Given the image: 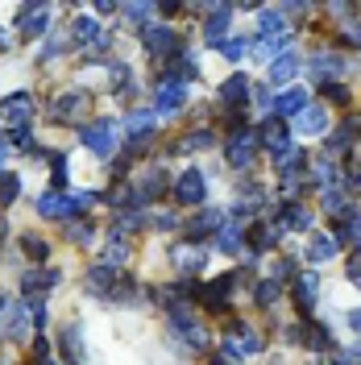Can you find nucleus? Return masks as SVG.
I'll use <instances>...</instances> for the list:
<instances>
[{"mask_svg": "<svg viewBox=\"0 0 361 365\" xmlns=\"http://www.w3.org/2000/svg\"><path fill=\"white\" fill-rule=\"evenodd\" d=\"M91 191H46V195H38V216L42 220H63V225H71V220H83V212L91 207Z\"/></svg>", "mask_w": 361, "mask_h": 365, "instance_id": "1", "label": "nucleus"}, {"mask_svg": "<svg viewBox=\"0 0 361 365\" xmlns=\"http://www.w3.org/2000/svg\"><path fill=\"white\" fill-rule=\"evenodd\" d=\"M166 328H171L187 349H203V344H208V332L200 328V319H195V312H191V303H187V307H171V312H166Z\"/></svg>", "mask_w": 361, "mask_h": 365, "instance_id": "2", "label": "nucleus"}, {"mask_svg": "<svg viewBox=\"0 0 361 365\" xmlns=\"http://www.w3.org/2000/svg\"><path fill=\"white\" fill-rule=\"evenodd\" d=\"M29 120H34V96H29V91H13V96L0 100V125H4L9 133L29 129Z\"/></svg>", "mask_w": 361, "mask_h": 365, "instance_id": "3", "label": "nucleus"}, {"mask_svg": "<svg viewBox=\"0 0 361 365\" xmlns=\"http://www.w3.org/2000/svg\"><path fill=\"white\" fill-rule=\"evenodd\" d=\"M79 137H83V145H88L96 158H113V145H116V125L108 120V116H100V120H88L83 129H79Z\"/></svg>", "mask_w": 361, "mask_h": 365, "instance_id": "4", "label": "nucleus"}, {"mask_svg": "<svg viewBox=\"0 0 361 365\" xmlns=\"http://www.w3.org/2000/svg\"><path fill=\"white\" fill-rule=\"evenodd\" d=\"M258 349H262V336L249 328L245 319H233L225 328V357L233 353V361H237V357H253Z\"/></svg>", "mask_w": 361, "mask_h": 365, "instance_id": "5", "label": "nucleus"}, {"mask_svg": "<svg viewBox=\"0 0 361 365\" xmlns=\"http://www.w3.org/2000/svg\"><path fill=\"white\" fill-rule=\"evenodd\" d=\"M258 145H266V154L283 162L291 154V129H287L278 116H270V120H262V129H258ZM278 162H274V166H278Z\"/></svg>", "mask_w": 361, "mask_h": 365, "instance_id": "6", "label": "nucleus"}, {"mask_svg": "<svg viewBox=\"0 0 361 365\" xmlns=\"http://www.w3.org/2000/svg\"><path fill=\"white\" fill-rule=\"evenodd\" d=\"M137 34H141V46L150 50V58H171L175 54V29L171 25L146 21V25H137Z\"/></svg>", "mask_w": 361, "mask_h": 365, "instance_id": "7", "label": "nucleus"}, {"mask_svg": "<svg viewBox=\"0 0 361 365\" xmlns=\"http://www.w3.org/2000/svg\"><path fill=\"white\" fill-rule=\"evenodd\" d=\"M253 158H258V133L253 129H233V137H228V162L237 170H245V166H253Z\"/></svg>", "mask_w": 361, "mask_h": 365, "instance_id": "8", "label": "nucleus"}, {"mask_svg": "<svg viewBox=\"0 0 361 365\" xmlns=\"http://www.w3.org/2000/svg\"><path fill=\"white\" fill-rule=\"evenodd\" d=\"M171 262H175V270L179 274H200L203 262H208V250H203L200 241H179V245H171Z\"/></svg>", "mask_w": 361, "mask_h": 365, "instance_id": "9", "label": "nucleus"}, {"mask_svg": "<svg viewBox=\"0 0 361 365\" xmlns=\"http://www.w3.org/2000/svg\"><path fill=\"white\" fill-rule=\"evenodd\" d=\"M183 104H187V83L162 75L158 88H154V113H179Z\"/></svg>", "mask_w": 361, "mask_h": 365, "instance_id": "10", "label": "nucleus"}, {"mask_svg": "<svg viewBox=\"0 0 361 365\" xmlns=\"http://www.w3.org/2000/svg\"><path fill=\"white\" fill-rule=\"evenodd\" d=\"M203 195H208V179L200 175V166H191V170H183L179 179H175V200L187 207L203 204Z\"/></svg>", "mask_w": 361, "mask_h": 365, "instance_id": "11", "label": "nucleus"}, {"mask_svg": "<svg viewBox=\"0 0 361 365\" xmlns=\"http://www.w3.org/2000/svg\"><path fill=\"white\" fill-rule=\"evenodd\" d=\"M88 108H91L88 91H59L54 104H50V116H54V120H79Z\"/></svg>", "mask_w": 361, "mask_h": 365, "instance_id": "12", "label": "nucleus"}, {"mask_svg": "<svg viewBox=\"0 0 361 365\" xmlns=\"http://www.w3.org/2000/svg\"><path fill=\"white\" fill-rule=\"evenodd\" d=\"M316 291H320L316 270L295 274V282H291V299H295V307H299L303 316H312V312H316Z\"/></svg>", "mask_w": 361, "mask_h": 365, "instance_id": "13", "label": "nucleus"}, {"mask_svg": "<svg viewBox=\"0 0 361 365\" xmlns=\"http://www.w3.org/2000/svg\"><path fill=\"white\" fill-rule=\"evenodd\" d=\"M116 278H121V270H108V266H100V262H96V266L83 274V291H88L91 299H113Z\"/></svg>", "mask_w": 361, "mask_h": 365, "instance_id": "14", "label": "nucleus"}, {"mask_svg": "<svg viewBox=\"0 0 361 365\" xmlns=\"http://www.w3.org/2000/svg\"><path fill=\"white\" fill-rule=\"evenodd\" d=\"M233 282H237L233 274L212 278L208 287H200V303L208 307V312H216V316H220V312H228V291H233Z\"/></svg>", "mask_w": 361, "mask_h": 365, "instance_id": "15", "label": "nucleus"}, {"mask_svg": "<svg viewBox=\"0 0 361 365\" xmlns=\"http://www.w3.org/2000/svg\"><path fill=\"white\" fill-rule=\"evenodd\" d=\"M46 21H50V4H21V13H17V29L29 42L46 34Z\"/></svg>", "mask_w": 361, "mask_h": 365, "instance_id": "16", "label": "nucleus"}, {"mask_svg": "<svg viewBox=\"0 0 361 365\" xmlns=\"http://www.w3.org/2000/svg\"><path fill=\"white\" fill-rule=\"evenodd\" d=\"M332 237H337V245H361V207H345L337 216V225L328 228Z\"/></svg>", "mask_w": 361, "mask_h": 365, "instance_id": "17", "label": "nucleus"}, {"mask_svg": "<svg viewBox=\"0 0 361 365\" xmlns=\"http://www.w3.org/2000/svg\"><path fill=\"white\" fill-rule=\"evenodd\" d=\"M287 38H291L287 17L278 9H262V17H258V42H287Z\"/></svg>", "mask_w": 361, "mask_h": 365, "instance_id": "18", "label": "nucleus"}, {"mask_svg": "<svg viewBox=\"0 0 361 365\" xmlns=\"http://www.w3.org/2000/svg\"><path fill=\"white\" fill-rule=\"evenodd\" d=\"M220 228H225V212L203 207V212H195V216L187 220V241H200V237H208V232H220Z\"/></svg>", "mask_w": 361, "mask_h": 365, "instance_id": "19", "label": "nucleus"}, {"mask_svg": "<svg viewBox=\"0 0 361 365\" xmlns=\"http://www.w3.org/2000/svg\"><path fill=\"white\" fill-rule=\"evenodd\" d=\"M71 42L75 46H91V50H104V46H108V34L91 21V17H79V21L71 25Z\"/></svg>", "mask_w": 361, "mask_h": 365, "instance_id": "20", "label": "nucleus"}, {"mask_svg": "<svg viewBox=\"0 0 361 365\" xmlns=\"http://www.w3.org/2000/svg\"><path fill=\"white\" fill-rule=\"evenodd\" d=\"M245 237H249V253H266V250H274L278 245V237H283V228L274 225H266V220H258V225H249L245 228Z\"/></svg>", "mask_w": 361, "mask_h": 365, "instance_id": "21", "label": "nucleus"}, {"mask_svg": "<svg viewBox=\"0 0 361 365\" xmlns=\"http://www.w3.org/2000/svg\"><path fill=\"white\" fill-rule=\"evenodd\" d=\"M307 104H312V100H307V91H303V88H287L283 96H274V116H278V120H283V116H291V120H295Z\"/></svg>", "mask_w": 361, "mask_h": 365, "instance_id": "22", "label": "nucleus"}, {"mask_svg": "<svg viewBox=\"0 0 361 365\" xmlns=\"http://www.w3.org/2000/svg\"><path fill=\"white\" fill-rule=\"evenodd\" d=\"M59 349H63L67 365H83V332H79V324H63V332H59Z\"/></svg>", "mask_w": 361, "mask_h": 365, "instance_id": "23", "label": "nucleus"}, {"mask_svg": "<svg viewBox=\"0 0 361 365\" xmlns=\"http://www.w3.org/2000/svg\"><path fill=\"white\" fill-rule=\"evenodd\" d=\"M295 129H299L303 137H320L324 129H328V113H324V108H316V104H307L303 113L295 116Z\"/></svg>", "mask_w": 361, "mask_h": 365, "instance_id": "24", "label": "nucleus"}, {"mask_svg": "<svg viewBox=\"0 0 361 365\" xmlns=\"http://www.w3.org/2000/svg\"><path fill=\"white\" fill-rule=\"evenodd\" d=\"M59 282V270H29L21 278V291H25V303L29 299H42V291H50Z\"/></svg>", "mask_w": 361, "mask_h": 365, "instance_id": "25", "label": "nucleus"}, {"mask_svg": "<svg viewBox=\"0 0 361 365\" xmlns=\"http://www.w3.org/2000/svg\"><path fill=\"white\" fill-rule=\"evenodd\" d=\"M337 253H340L337 237H332V232H316V237H312V245H307V262L324 266V262H332Z\"/></svg>", "mask_w": 361, "mask_h": 365, "instance_id": "26", "label": "nucleus"}, {"mask_svg": "<svg viewBox=\"0 0 361 365\" xmlns=\"http://www.w3.org/2000/svg\"><path fill=\"white\" fill-rule=\"evenodd\" d=\"M249 91H253V88H249L245 75H228L225 83H220V100H225L228 108H241V104L249 100Z\"/></svg>", "mask_w": 361, "mask_h": 365, "instance_id": "27", "label": "nucleus"}, {"mask_svg": "<svg viewBox=\"0 0 361 365\" xmlns=\"http://www.w3.org/2000/svg\"><path fill=\"white\" fill-rule=\"evenodd\" d=\"M154 125H158V113H129L125 116V133H129V141H146V137L154 133Z\"/></svg>", "mask_w": 361, "mask_h": 365, "instance_id": "28", "label": "nucleus"}, {"mask_svg": "<svg viewBox=\"0 0 361 365\" xmlns=\"http://www.w3.org/2000/svg\"><path fill=\"white\" fill-rule=\"evenodd\" d=\"M274 225H278V228H295V232H299V228L312 225V212L299 204V200H291V204L278 207V220H274Z\"/></svg>", "mask_w": 361, "mask_h": 365, "instance_id": "29", "label": "nucleus"}, {"mask_svg": "<svg viewBox=\"0 0 361 365\" xmlns=\"http://www.w3.org/2000/svg\"><path fill=\"white\" fill-rule=\"evenodd\" d=\"M228 17H233V9H212V17H208V25H203V38L216 46V42H225V29H228Z\"/></svg>", "mask_w": 361, "mask_h": 365, "instance_id": "30", "label": "nucleus"}, {"mask_svg": "<svg viewBox=\"0 0 361 365\" xmlns=\"http://www.w3.org/2000/svg\"><path fill=\"white\" fill-rule=\"evenodd\" d=\"M266 75H270V83H287V79H295V75H299V58L287 50V54H278V58L270 63V71H266Z\"/></svg>", "mask_w": 361, "mask_h": 365, "instance_id": "31", "label": "nucleus"}, {"mask_svg": "<svg viewBox=\"0 0 361 365\" xmlns=\"http://www.w3.org/2000/svg\"><path fill=\"white\" fill-rule=\"evenodd\" d=\"M299 344H307V349H316V353H324V349H332V332L324 328V324H303V341Z\"/></svg>", "mask_w": 361, "mask_h": 365, "instance_id": "32", "label": "nucleus"}, {"mask_svg": "<svg viewBox=\"0 0 361 365\" xmlns=\"http://www.w3.org/2000/svg\"><path fill=\"white\" fill-rule=\"evenodd\" d=\"M108 71H113V96L129 100V96H133V75H129V67L113 58V63H108Z\"/></svg>", "mask_w": 361, "mask_h": 365, "instance_id": "33", "label": "nucleus"}, {"mask_svg": "<svg viewBox=\"0 0 361 365\" xmlns=\"http://www.w3.org/2000/svg\"><path fill=\"white\" fill-rule=\"evenodd\" d=\"M278 295H283L278 278H262V282H253V303H258V307H274Z\"/></svg>", "mask_w": 361, "mask_h": 365, "instance_id": "34", "label": "nucleus"}, {"mask_svg": "<svg viewBox=\"0 0 361 365\" xmlns=\"http://www.w3.org/2000/svg\"><path fill=\"white\" fill-rule=\"evenodd\" d=\"M312 67L320 71V79H324V83H332V75H340V71H345V63H340V54H328V50H320Z\"/></svg>", "mask_w": 361, "mask_h": 365, "instance_id": "35", "label": "nucleus"}, {"mask_svg": "<svg viewBox=\"0 0 361 365\" xmlns=\"http://www.w3.org/2000/svg\"><path fill=\"white\" fill-rule=\"evenodd\" d=\"M216 241H220V250H225V253H241V250H245V228L225 225V228H220V237H216Z\"/></svg>", "mask_w": 361, "mask_h": 365, "instance_id": "36", "label": "nucleus"}, {"mask_svg": "<svg viewBox=\"0 0 361 365\" xmlns=\"http://www.w3.org/2000/svg\"><path fill=\"white\" fill-rule=\"evenodd\" d=\"M17 195H21V179H17L13 170H4V175H0V207L17 204Z\"/></svg>", "mask_w": 361, "mask_h": 365, "instance_id": "37", "label": "nucleus"}, {"mask_svg": "<svg viewBox=\"0 0 361 365\" xmlns=\"http://www.w3.org/2000/svg\"><path fill=\"white\" fill-rule=\"evenodd\" d=\"M208 145H212V133H208V129H200V133H187L175 150H179V154H191V150H208Z\"/></svg>", "mask_w": 361, "mask_h": 365, "instance_id": "38", "label": "nucleus"}, {"mask_svg": "<svg viewBox=\"0 0 361 365\" xmlns=\"http://www.w3.org/2000/svg\"><path fill=\"white\" fill-rule=\"evenodd\" d=\"M21 250H25V257H34V262H46V257H50V245H46L42 237H34V232L21 241Z\"/></svg>", "mask_w": 361, "mask_h": 365, "instance_id": "39", "label": "nucleus"}, {"mask_svg": "<svg viewBox=\"0 0 361 365\" xmlns=\"http://www.w3.org/2000/svg\"><path fill=\"white\" fill-rule=\"evenodd\" d=\"M345 207H349V200H345V191H332V187H328V191H324V212H332V216H340V212H345Z\"/></svg>", "mask_w": 361, "mask_h": 365, "instance_id": "40", "label": "nucleus"}, {"mask_svg": "<svg viewBox=\"0 0 361 365\" xmlns=\"http://www.w3.org/2000/svg\"><path fill=\"white\" fill-rule=\"evenodd\" d=\"M50 179H54V191H63V182H67V158L63 154H50Z\"/></svg>", "mask_w": 361, "mask_h": 365, "instance_id": "41", "label": "nucleus"}, {"mask_svg": "<svg viewBox=\"0 0 361 365\" xmlns=\"http://www.w3.org/2000/svg\"><path fill=\"white\" fill-rule=\"evenodd\" d=\"M216 50L225 54L228 63H237V58L245 54V42H241V38H225V42H216Z\"/></svg>", "mask_w": 361, "mask_h": 365, "instance_id": "42", "label": "nucleus"}, {"mask_svg": "<svg viewBox=\"0 0 361 365\" xmlns=\"http://www.w3.org/2000/svg\"><path fill=\"white\" fill-rule=\"evenodd\" d=\"M324 96H328L337 108H345V104H349V88H345V83H324Z\"/></svg>", "mask_w": 361, "mask_h": 365, "instance_id": "43", "label": "nucleus"}, {"mask_svg": "<svg viewBox=\"0 0 361 365\" xmlns=\"http://www.w3.org/2000/svg\"><path fill=\"white\" fill-rule=\"evenodd\" d=\"M67 232H71V241H79V245H83V241H91V225H88V220H71Z\"/></svg>", "mask_w": 361, "mask_h": 365, "instance_id": "44", "label": "nucleus"}, {"mask_svg": "<svg viewBox=\"0 0 361 365\" xmlns=\"http://www.w3.org/2000/svg\"><path fill=\"white\" fill-rule=\"evenodd\" d=\"M121 13H125V17H129V21H141V25H146V17H150V13H154V9H150V4H125V9H121Z\"/></svg>", "mask_w": 361, "mask_h": 365, "instance_id": "45", "label": "nucleus"}, {"mask_svg": "<svg viewBox=\"0 0 361 365\" xmlns=\"http://www.w3.org/2000/svg\"><path fill=\"white\" fill-rule=\"evenodd\" d=\"M349 282H353V287L361 291V250L353 253V262H349Z\"/></svg>", "mask_w": 361, "mask_h": 365, "instance_id": "46", "label": "nucleus"}, {"mask_svg": "<svg viewBox=\"0 0 361 365\" xmlns=\"http://www.w3.org/2000/svg\"><path fill=\"white\" fill-rule=\"evenodd\" d=\"M349 191H361V158L349 162Z\"/></svg>", "mask_w": 361, "mask_h": 365, "instance_id": "47", "label": "nucleus"}, {"mask_svg": "<svg viewBox=\"0 0 361 365\" xmlns=\"http://www.w3.org/2000/svg\"><path fill=\"white\" fill-rule=\"evenodd\" d=\"M340 38H349L353 46H361V25H345V29H340Z\"/></svg>", "mask_w": 361, "mask_h": 365, "instance_id": "48", "label": "nucleus"}, {"mask_svg": "<svg viewBox=\"0 0 361 365\" xmlns=\"http://www.w3.org/2000/svg\"><path fill=\"white\" fill-rule=\"evenodd\" d=\"M4 237H9V220L0 216V245H4Z\"/></svg>", "mask_w": 361, "mask_h": 365, "instance_id": "49", "label": "nucleus"}, {"mask_svg": "<svg viewBox=\"0 0 361 365\" xmlns=\"http://www.w3.org/2000/svg\"><path fill=\"white\" fill-rule=\"evenodd\" d=\"M212 365H233V361H228L225 353H220V357H212Z\"/></svg>", "mask_w": 361, "mask_h": 365, "instance_id": "50", "label": "nucleus"}, {"mask_svg": "<svg viewBox=\"0 0 361 365\" xmlns=\"http://www.w3.org/2000/svg\"><path fill=\"white\" fill-rule=\"evenodd\" d=\"M0 162H4V141H0Z\"/></svg>", "mask_w": 361, "mask_h": 365, "instance_id": "51", "label": "nucleus"}, {"mask_svg": "<svg viewBox=\"0 0 361 365\" xmlns=\"http://www.w3.org/2000/svg\"><path fill=\"white\" fill-rule=\"evenodd\" d=\"M357 357H361V341H357Z\"/></svg>", "mask_w": 361, "mask_h": 365, "instance_id": "52", "label": "nucleus"}, {"mask_svg": "<svg viewBox=\"0 0 361 365\" xmlns=\"http://www.w3.org/2000/svg\"><path fill=\"white\" fill-rule=\"evenodd\" d=\"M46 365H59V361H46Z\"/></svg>", "mask_w": 361, "mask_h": 365, "instance_id": "53", "label": "nucleus"}]
</instances>
